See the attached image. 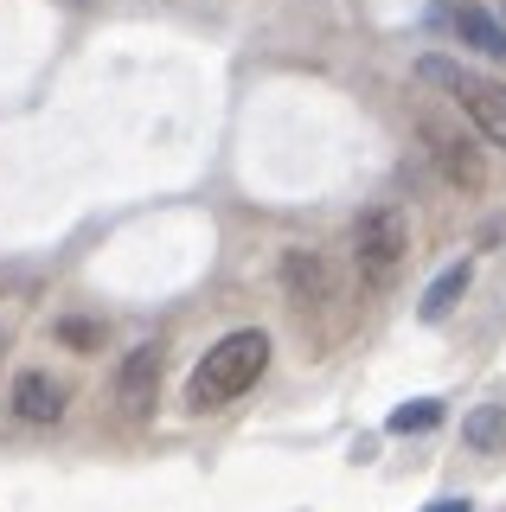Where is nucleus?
I'll list each match as a JSON object with an SVG mask.
<instances>
[{
	"mask_svg": "<svg viewBox=\"0 0 506 512\" xmlns=\"http://www.w3.org/2000/svg\"><path fill=\"white\" fill-rule=\"evenodd\" d=\"M468 276H474V263H455V269H442V276L430 282V295H423V320H442L455 308V301L468 295Z\"/></svg>",
	"mask_w": 506,
	"mask_h": 512,
	"instance_id": "10",
	"label": "nucleus"
},
{
	"mask_svg": "<svg viewBox=\"0 0 506 512\" xmlns=\"http://www.w3.org/2000/svg\"><path fill=\"white\" fill-rule=\"evenodd\" d=\"M410 256V231H404V212L398 205H366L353 218V263L366 282H391L398 263Z\"/></svg>",
	"mask_w": 506,
	"mask_h": 512,
	"instance_id": "3",
	"label": "nucleus"
},
{
	"mask_svg": "<svg viewBox=\"0 0 506 512\" xmlns=\"http://www.w3.org/2000/svg\"><path fill=\"white\" fill-rule=\"evenodd\" d=\"M449 26H455V39L474 45L481 58H506V26L487 7H449Z\"/></svg>",
	"mask_w": 506,
	"mask_h": 512,
	"instance_id": "8",
	"label": "nucleus"
},
{
	"mask_svg": "<svg viewBox=\"0 0 506 512\" xmlns=\"http://www.w3.org/2000/svg\"><path fill=\"white\" fill-rule=\"evenodd\" d=\"M154 391H161V346L141 340L129 359H122V372H116V404L122 410H148Z\"/></svg>",
	"mask_w": 506,
	"mask_h": 512,
	"instance_id": "5",
	"label": "nucleus"
},
{
	"mask_svg": "<svg viewBox=\"0 0 506 512\" xmlns=\"http://www.w3.org/2000/svg\"><path fill=\"white\" fill-rule=\"evenodd\" d=\"M436 423H442L436 397H410V404L391 410V429H398V436H423V429H436Z\"/></svg>",
	"mask_w": 506,
	"mask_h": 512,
	"instance_id": "11",
	"label": "nucleus"
},
{
	"mask_svg": "<svg viewBox=\"0 0 506 512\" xmlns=\"http://www.w3.org/2000/svg\"><path fill=\"white\" fill-rule=\"evenodd\" d=\"M58 340H71V346H97V327H84V320H65V327H58Z\"/></svg>",
	"mask_w": 506,
	"mask_h": 512,
	"instance_id": "12",
	"label": "nucleus"
},
{
	"mask_svg": "<svg viewBox=\"0 0 506 512\" xmlns=\"http://www.w3.org/2000/svg\"><path fill=\"white\" fill-rule=\"evenodd\" d=\"M417 77L423 84H442L474 116V128H481L494 148H506V84L500 77H481V71H468V64H455V58H436V52L417 58Z\"/></svg>",
	"mask_w": 506,
	"mask_h": 512,
	"instance_id": "2",
	"label": "nucleus"
},
{
	"mask_svg": "<svg viewBox=\"0 0 506 512\" xmlns=\"http://www.w3.org/2000/svg\"><path fill=\"white\" fill-rule=\"evenodd\" d=\"M263 365H270V333H257V327L225 333V340L199 359L193 384H186V404L193 410H225L231 397H244L250 384L263 378Z\"/></svg>",
	"mask_w": 506,
	"mask_h": 512,
	"instance_id": "1",
	"label": "nucleus"
},
{
	"mask_svg": "<svg viewBox=\"0 0 506 512\" xmlns=\"http://www.w3.org/2000/svg\"><path fill=\"white\" fill-rule=\"evenodd\" d=\"M462 442L474 455H506V404H481L462 416Z\"/></svg>",
	"mask_w": 506,
	"mask_h": 512,
	"instance_id": "9",
	"label": "nucleus"
},
{
	"mask_svg": "<svg viewBox=\"0 0 506 512\" xmlns=\"http://www.w3.org/2000/svg\"><path fill=\"white\" fill-rule=\"evenodd\" d=\"M430 148H436V167H442V180H449V186H462V192H481L487 186L481 154H474L462 135H449L442 122H430Z\"/></svg>",
	"mask_w": 506,
	"mask_h": 512,
	"instance_id": "6",
	"label": "nucleus"
},
{
	"mask_svg": "<svg viewBox=\"0 0 506 512\" xmlns=\"http://www.w3.org/2000/svg\"><path fill=\"white\" fill-rule=\"evenodd\" d=\"M282 288H289L295 308H314V301H334V276H327V256L321 250H289L282 256Z\"/></svg>",
	"mask_w": 506,
	"mask_h": 512,
	"instance_id": "4",
	"label": "nucleus"
},
{
	"mask_svg": "<svg viewBox=\"0 0 506 512\" xmlns=\"http://www.w3.org/2000/svg\"><path fill=\"white\" fill-rule=\"evenodd\" d=\"M13 410H20L26 423H58V416H65V384L52 372H20L13 378Z\"/></svg>",
	"mask_w": 506,
	"mask_h": 512,
	"instance_id": "7",
	"label": "nucleus"
},
{
	"mask_svg": "<svg viewBox=\"0 0 506 512\" xmlns=\"http://www.w3.org/2000/svg\"><path fill=\"white\" fill-rule=\"evenodd\" d=\"M423 512H468V500H430Z\"/></svg>",
	"mask_w": 506,
	"mask_h": 512,
	"instance_id": "13",
	"label": "nucleus"
}]
</instances>
